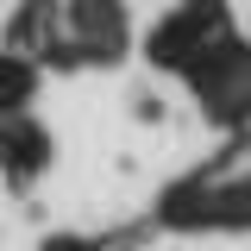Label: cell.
Segmentation results:
<instances>
[{
    "mask_svg": "<svg viewBox=\"0 0 251 251\" xmlns=\"http://www.w3.org/2000/svg\"><path fill=\"white\" fill-rule=\"evenodd\" d=\"M226 38H239V19H232V6H170L163 19H151L145 31V63L163 69V75H195L201 63L214 57Z\"/></svg>",
    "mask_w": 251,
    "mask_h": 251,
    "instance_id": "cell-1",
    "label": "cell"
},
{
    "mask_svg": "<svg viewBox=\"0 0 251 251\" xmlns=\"http://www.w3.org/2000/svg\"><path fill=\"white\" fill-rule=\"evenodd\" d=\"M38 88H44V69L0 44V120H25L31 100H38Z\"/></svg>",
    "mask_w": 251,
    "mask_h": 251,
    "instance_id": "cell-5",
    "label": "cell"
},
{
    "mask_svg": "<svg viewBox=\"0 0 251 251\" xmlns=\"http://www.w3.org/2000/svg\"><path fill=\"white\" fill-rule=\"evenodd\" d=\"M182 88L201 100V113L220 126V132H251V38H226L214 57L201 63L195 75H182Z\"/></svg>",
    "mask_w": 251,
    "mask_h": 251,
    "instance_id": "cell-2",
    "label": "cell"
},
{
    "mask_svg": "<svg viewBox=\"0 0 251 251\" xmlns=\"http://www.w3.org/2000/svg\"><path fill=\"white\" fill-rule=\"evenodd\" d=\"M38 251H94V232H50L38 239Z\"/></svg>",
    "mask_w": 251,
    "mask_h": 251,
    "instance_id": "cell-6",
    "label": "cell"
},
{
    "mask_svg": "<svg viewBox=\"0 0 251 251\" xmlns=\"http://www.w3.org/2000/svg\"><path fill=\"white\" fill-rule=\"evenodd\" d=\"M132 50V13L113 0H69V69H113Z\"/></svg>",
    "mask_w": 251,
    "mask_h": 251,
    "instance_id": "cell-3",
    "label": "cell"
},
{
    "mask_svg": "<svg viewBox=\"0 0 251 251\" xmlns=\"http://www.w3.org/2000/svg\"><path fill=\"white\" fill-rule=\"evenodd\" d=\"M57 163V132L25 113V120H0V176L13 188H31L44 170Z\"/></svg>",
    "mask_w": 251,
    "mask_h": 251,
    "instance_id": "cell-4",
    "label": "cell"
}]
</instances>
